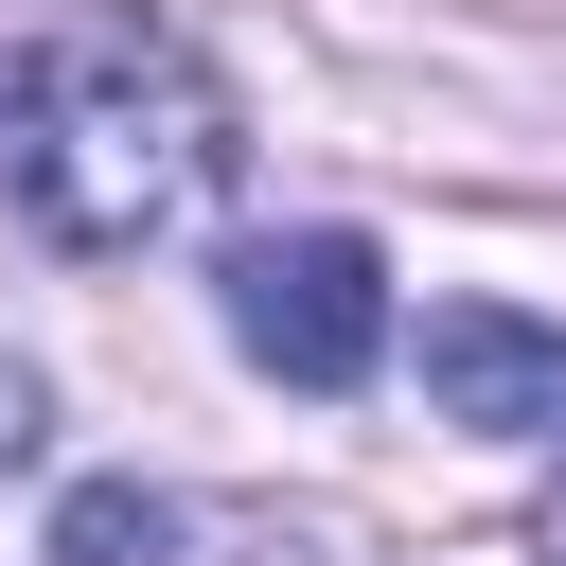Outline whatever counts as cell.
Masks as SVG:
<instances>
[{"instance_id":"obj_1","label":"cell","mask_w":566,"mask_h":566,"mask_svg":"<svg viewBox=\"0 0 566 566\" xmlns=\"http://www.w3.org/2000/svg\"><path fill=\"white\" fill-rule=\"evenodd\" d=\"M230 177V88L195 71V35L159 18H71L0 71V195L53 230V248H159L195 230Z\"/></svg>"},{"instance_id":"obj_2","label":"cell","mask_w":566,"mask_h":566,"mask_svg":"<svg viewBox=\"0 0 566 566\" xmlns=\"http://www.w3.org/2000/svg\"><path fill=\"white\" fill-rule=\"evenodd\" d=\"M212 301H230V354L283 371V389H371V354H389V265H371V230H248Z\"/></svg>"},{"instance_id":"obj_3","label":"cell","mask_w":566,"mask_h":566,"mask_svg":"<svg viewBox=\"0 0 566 566\" xmlns=\"http://www.w3.org/2000/svg\"><path fill=\"white\" fill-rule=\"evenodd\" d=\"M424 407L495 424V442H566V336H531L513 301H442L424 318Z\"/></svg>"},{"instance_id":"obj_4","label":"cell","mask_w":566,"mask_h":566,"mask_svg":"<svg viewBox=\"0 0 566 566\" xmlns=\"http://www.w3.org/2000/svg\"><path fill=\"white\" fill-rule=\"evenodd\" d=\"M177 548H195V513L142 495V478H71L53 495V566H177Z\"/></svg>"},{"instance_id":"obj_5","label":"cell","mask_w":566,"mask_h":566,"mask_svg":"<svg viewBox=\"0 0 566 566\" xmlns=\"http://www.w3.org/2000/svg\"><path fill=\"white\" fill-rule=\"evenodd\" d=\"M0 460H35V371L0 354Z\"/></svg>"}]
</instances>
